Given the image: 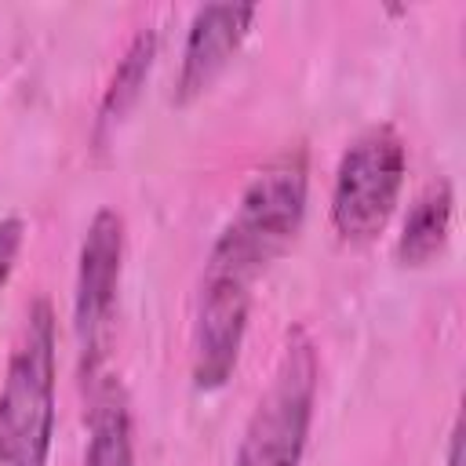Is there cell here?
<instances>
[{
  "mask_svg": "<svg viewBox=\"0 0 466 466\" xmlns=\"http://www.w3.org/2000/svg\"><path fill=\"white\" fill-rule=\"evenodd\" d=\"M120 258H124V218L113 208L95 211L84 240H80V266H76V295H73V328L80 342V368L84 379L95 375L106 342H109V317L120 284Z\"/></svg>",
  "mask_w": 466,
  "mask_h": 466,
  "instance_id": "5",
  "label": "cell"
},
{
  "mask_svg": "<svg viewBox=\"0 0 466 466\" xmlns=\"http://www.w3.org/2000/svg\"><path fill=\"white\" fill-rule=\"evenodd\" d=\"M448 466H462V419H455V426H451V441H448Z\"/></svg>",
  "mask_w": 466,
  "mask_h": 466,
  "instance_id": "12",
  "label": "cell"
},
{
  "mask_svg": "<svg viewBox=\"0 0 466 466\" xmlns=\"http://www.w3.org/2000/svg\"><path fill=\"white\" fill-rule=\"evenodd\" d=\"M153 55H157V36H153V29L135 33V40L127 44L124 58L116 62V69H113V76H109V87H106V95H102V120H106V124L120 120V116L135 106V98H138V91H142V84H146V76H149Z\"/></svg>",
  "mask_w": 466,
  "mask_h": 466,
  "instance_id": "10",
  "label": "cell"
},
{
  "mask_svg": "<svg viewBox=\"0 0 466 466\" xmlns=\"http://www.w3.org/2000/svg\"><path fill=\"white\" fill-rule=\"evenodd\" d=\"M22 237H25L22 218H15V215L0 218V288L7 284V277H11V269H15V258H18Z\"/></svg>",
  "mask_w": 466,
  "mask_h": 466,
  "instance_id": "11",
  "label": "cell"
},
{
  "mask_svg": "<svg viewBox=\"0 0 466 466\" xmlns=\"http://www.w3.org/2000/svg\"><path fill=\"white\" fill-rule=\"evenodd\" d=\"M404 186V142L390 124L360 131L335 171L331 226L350 244H368L382 233Z\"/></svg>",
  "mask_w": 466,
  "mask_h": 466,
  "instance_id": "4",
  "label": "cell"
},
{
  "mask_svg": "<svg viewBox=\"0 0 466 466\" xmlns=\"http://www.w3.org/2000/svg\"><path fill=\"white\" fill-rule=\"evenodd\" d=\"M251 18H255V4H204V7H197L189 33H186V47H182L178 84H175L178 106L200 98L215 84V76L226 69V62L233 58L240 40L248 36Z\"/></svg>",
  "mask_w": 466,
  "mask_h": 466,
  "instance_id": "7",
  "label": "cell"
},
{
  "mask_svg": "<svg viewBox=\"0 0 466 466\" xmlns=\"http://www.w3.org/2000/svg\"><path fill=\"white\" fill-rule=\"evenodd\" d=\"M317 346L306 328L288 331L266 393L258 397L233 466H299L317 400Z\"/></svg>",
  "mask_w": 466,
  "mask_h": 466,
  "instance_id": "3",
  "label": "cell"
},
{
  "mask_svg": "<svg viewBox=\"0 0 466 466\" xmlns=\"http://www.w3.org/2000/svg\"><path fill=\"white\" fill-rule=\"evenodd\" d=\"M135 448H131V411L120 393V386H102L95 393V411H91V441L84 451V466H131Z\"/></svg>",
  "mask_w": 466,
  "mask_h": 466,
  "instance_id": "9",
  "label": "cell"
},
{
  "mask_svg": "<svg viewBox=\"0 0 466 466\" xmlns=\"http://www.w3.org/2000/svg\"><path fill=\"white\" fill-rule=\"evenodd\" d=\"M306 215V160L284 153L266 164L244 189L233 222L211 248V266L255 280L299 233Z\"/></svg>",
  "mask_w": 466,
  "mask_h": 466,
  "instance_id": "2",
  "label": "cell"
},
{
  "mask_svg": "<svg viewBox=\"0 0 466 466\" xmlns=\"http://www.w3.org/2000/svg\"><path fill=\"white\" fill-rule=\"evenodd\" d=\"M248 306H251V280L208 262L197 299V320H193L197 390H218L233 375L248 328Z\"/></svg>",
  "mask_w": 466,
  "mask_h": 466,
  "instance_id": "6",
  "label": "cell"
},
{
  "mask_svg": "<svg viewBox=\"0 0 466 466\" xmlns=\"http://www.w3.org/2000/svg\"><path fill=\"white\" fill-rule=\"evenodd\" d=\"M55 433V313L47 299L25 309L0 382V466H47Z\"/></svg>",
  "mask_w": 466,
  "mask_h": 466,
  "instance_id": "1",
  "label": "cell"
},
{
  "mask_svg": "<svg viewBox=\"0 0 466 466\" xmlns=\"http://www.w3.org/2000/svg\"><path fill=\"white\" fill-rule=\"evenodd\" d=\"M448 229H451V182L437 178L415 197L397 237V258L404 266H426L448 244Z\"/></svg>",
  "mask_w": 466,
  "mask_h": 466,
  "instance_id": "8",
  "label": "cell"
}]
</instances>
